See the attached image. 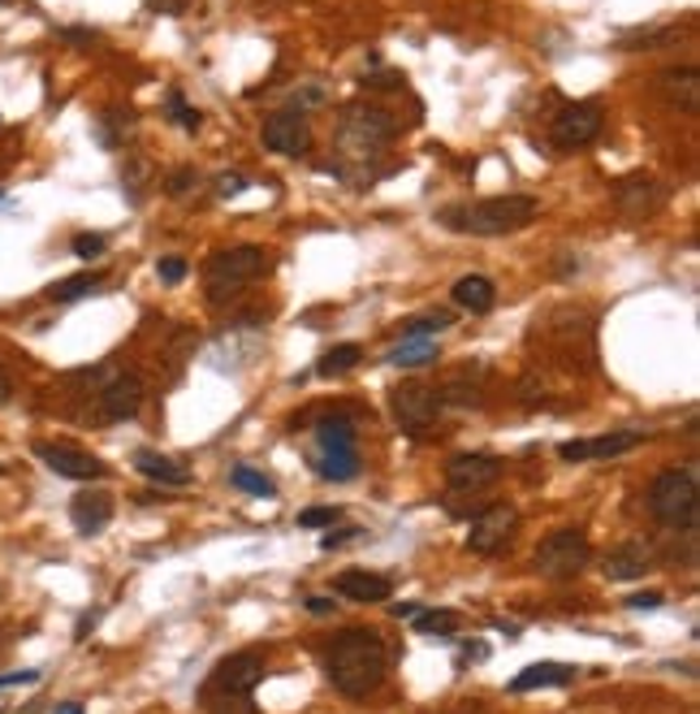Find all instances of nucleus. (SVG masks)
I'll list each match as a JSON object with an SVG mask.
<instances>
[{"mask_svg":"<svg viewBox=\"0 0 700 714\" xmlns=\"http://www.w3.org/2000/svg\"><path fill=\"white\" fill-rule=\"evenodd\" d=\"M260 140H264L269 152H278V156H307L312 152V126H307L303 109H281V113H273L264 122Z\"/></svg>","mask_w":700,"mask_h":714,"instance_id":"f8f14e48","label":"nucleus"},{"mask_svg":"<svg viewBox=\"0 0 700 714\" xmlns=\"http://www.w3.org/2000/svg\"><path fill=\"white\" fill-rule=\"evenodd\" d=\"M359 359H363V347L359 343H342V347H334V352L320 356L316 372L320 377H347L350 368H359Z\"/></svg>","mask_w":700,"mask_h":714,"instance_id":"cd10ccee","label":"nucleus"},{"mask_svg":"<svg viewBox=\"0 0 700 714\" xmlns=\"http://www.w3.org/2000/svg\"><path fill=\"white\" fill-rule=\"evenodd\" d=\"M135 468H139L147 481H156L160 490H187L191 486V468L187 464H178V459H169V455H160V450H135Z\"/></svg>","mask_w":700,"mask_h":714,"instance_id":"a211bd4d","label":"nucleus"},{"mask_svg":"<svg viewBox=\"0 0 700 714\" xmlns=\"http://www.w3.org/2000/svg\"><path fill=\"white\" fill-rule=\"evenodd\" d=\"M501 472H506V464L497 455H459V459H450L445 481L454 494H481L501 481Z\"/></svg>","mask_w":700,"mask_h":714,"instance_id":"ddd939ff","label":"nucleus"},{"mask_svg":"<svg viewBox=\"0 0 700 714\" xmlns=\"http://www.w3.org/2000/svg\"><path fill=\"white\" fill-rule=\"evenodd\" d=\"M411 624H416V633H424V637H454L463 628V615L459 611H416Z\"/></svg>","mask_w":700,"mask_h":714,"instance_id":"bb28decb","label":"nucleus"},{"mask_svg":"<svg viewBox=\"0 0 700 714\" xmlns=\"http://www.w3.org/2000/svg\"><path fill=\"white\" fill-rule=\"evenodd\" d=\"M229 481H234L238 490H247V494H260V499H273V494H278V486H273L264 472L247 468V464H242V468H234V472H229Z\"/></svg>","mask_w":700,"mask_h":714,"instance_id":"c756f323","label":"nucleus"},{"mask_svg":"<svg viewBox=\"0 0 700 714\" xmlns=\"http://www.w3.org/2000/svg\"><path fill=\"white\" fill-rule=\"evenodd\" d=\"M657 91L670 109H684V113H697L700 109V74L692 66H675V70L657 74Z\"/></svg>","mask_w":700,"mask_h":714,"instance_id":"f3484780","label":"nucleus"},{"mask_svg":"<svg viewBox=\"0 0 700 714\" xmlns=\"http://www.w3.org/2000/svg\"><path fill=\"white\" fill-rule=\"evenodd\" d=\"M588 559H592V546H588V537H584L579 528H558V533H550V537L537 546V555H532L537 571L550 576V580L579 576V571L588 568Z\"/></svg>","mask_w":700,"mask_h":714,"instance_id":"423d86ee","label":"nucleus"},{"mask_svg":"<svg viewBox=\"0 0 700 714\" xmlns=\"http://www.w3.org/2000/svg\"><path fill=\"white\" fill-rule=\"evenodd\" d=\"M212 187H216V196H242L247 191V178L242 174H216Z\"/></svg>","mask_w":700,"mask_h":714,"instance_id":"e433bc0d","label":"nucleus"},{"mask_svg":"<svg viewBox=\"0 0 700 714\" xmlns=\"http://www.w3.org/2000/svg\"><path fill=\"white\" fill-rule=\"evenodd\" d=\"M416 611H420V606H411V602H398V606H394V615H398V620H411Z\"/></svg>","mask_w":700,"mask_h":714,"instance_id":"37998d69","label":"nucleus"},{"mask_svg":"<svg viewBox=\"0 0 700 714\" xmlns=\"http://www.w3.org/2000/svg\"><path fill=\"white\" fill-rule=\"evenodd\" d=\"M74 256H82V260H91V256H100L104 247H109V238L104 234H74Z\"/></svg>","mask_w":700,"mask_h":714,"instance_id":"72a5a7b5","label":"nucleus"},{"mask_svg":"<svg viewBox=\"0 0 700 714\" xmlns=\"http://www.w3.org/2000/svg\"><path fill=\"white\" fill-rule=\"evenodd\" d=\"M53 714H82V706H78V702H61Z\"/></svg>","mask_w":700,"mask_h":714,"instance_id":"c03bdc74","label":"nucleus"},{"mask_svg":"<svg viewBox=\"0 0 700 714\" xmlns=\"http://www.w3.org/2000/svg\"><path fill=\"white\" fill-rule=\"evenodd\" d=\"M316 472L325 481H354L359 477V455H325V459H316Z\"/></svg>","mask_w":700,"mask_h":714,"instance_id":"c85d7f7f","label":"nucleus"},{"mask_svg":"<svg viewBox=\"0 0 700 714\" xmlns=\"http://www.w3.org/2000/svg\"><path fill=\"white\" fill-rule=\"evenodd\" d=\"M394 135H398V126H394V118L385 109H350L342 118V131H338L347 156H372L376 147H385Z\"/></svg>","mask_w":700,"mask_h":714,"instance_id":"6e6552de","label":"nucleus"},{"mask_svg":"<svg viewBox=\"0 0 700 714\" xmlns=\"http://www.w3.org/2000/svg\"><path fill=\"white\" fill-rule=\"evenodd\" d=\"M662 204H666V191L648 174H631V178L614 182V209L628 216V221H644V216L657 213Z\"/></svg>","mask_w":700,"mask_h":714,"instance_id":"dca6fc26","label":"nucleus"},{"mask_svg":"<svg viewBox=\"0 0 700 714\" xmlns=\"http://www.w3.org/2000/svg\"><path fill=\"white\" fill-rule=\"evenodd\" d=\"M70 520L82 537H95V533H104L109 520H113V499L87 490V494H78V499L70 502Z\"/></svg>","mask_w":700,"mask_h":714,"instance_id":"6ab92c4d","label":"nucleus"},{"mask_svg":"<svg viewBox=\"0 0 700 714\" xmlns=\"http://www.w3.org/2000/svg\"><path fill=\"white\" fill-rule=\"evenodd\" d=\"M648 511L662 528L675 533H692L700 520V490H697V468H666L653 477L648 486Z\"/></svg>","mask_w":700,"mask_h":714,"instance_id":"20e7f679","label":"nucleus"},{"mask_svg":"<svg viewBox=\"0 0 700 714\" xmlns=\"http://www.w3.org/2000/svg\"><path fill=\"white\" fill-rule=\"evenodd\" d=\"M273 252L247 243V247H229V252H216L208 260V299L212 303H225L238 294V286L260 282L273 274Z\"/></svg>","mask_w":700,"mask_h":714,"instance_id":"39448f33","label":"nucleus"},{"mask_svg":"<svg viewBox=\"0 0 700 714\" xmlns=\"http://www.w3.org/2000/svg\"><path fill=\"white\" fill-rule=\"evenodd\" d=\"M165 104H169L173 122H178V126H182L187 135H195V131H200V122H204V118H200V109H191V104H187V96H182L178 87H173V91L165 96Z\"/></svg>","mask_w":700,"mask_h":714,"instance_id":"7c9ffc66","label":"nucleus"},{"mask_svg":"<svg viewBox=\"0 0 700 714\" xmlns=\"http://www.w3.org/2000/svg\"><path fill=\"white\" fill-rule=\"evenodd\" d=\"M519 528V511L510 502H493L485 506L476 520H472V533H467V550L472 555H493L510 542V533Z\"/></svg>","mask_w":700,"mask_h":714,"instance_id":"9b49d317","label":"nucleus"},{"mask_svg":"<svg viewBox=\"0 0 700 714\" xmlns=\"http://www.w3.org/2000/svg\"><path fill=\"white\" fill-rule=\"evenodd\" d=\"M260 680H264V654L238 649L208 676V684L200 689V702L208 706V714H256L251 693Z\"/></svg>","mask_w":700,"mask_h":714,"instance_id":"f03ea898","label":"nucleus"},{"mask_svg":"<svg viewBox=\"0 0 700 714\" xmlns=\"http://www.w3.org/2000/svg\"><path fill=\"white\" fill-rule=\"evenodd\" d=\"M334 606H338V602H329V598H307V611H312V615H329Z\"/></svg>","mask_w":700,"mask_h":714,"instance_id":"a19ab883","label":"nucleus"},{"mask_svg":"<svg viewBox=\"0 0 700 714\" xmlns=\"http://www.w3.org/2000/svg\"><path fill=\"white\" fill-rule=\"evenodd\" d=\"M450 294H454V303H459L463 312H472V316H485V312H493V303H497V286H493L485 274L459 278Z\"/></svg>","mask_w":700,"mask_h":714,"instance_id":"4be33fe9","label":"nucleus"},{"mask_svg":"<svg viewBox=\"0 0 700 714\" xmlns=\"http://www.w3.org/2000/svg\"><path fill=\"white\" fill-rule=\"evenodd\" d=\"M39 680V671H4L0 676V689H13V684H35Z\"/></svg>","mask_w":700,"mask_h":714,"instance_id":"ea45409f","label":"nucleus"},{"mask_svg":"<svg viewBox=\"0 0 700 714\" xmlns=\"http://www.w3.org/2000/svg\"><path fill=\"white\" fill-rule=\"evenodd\" d=\"M9 399H13V381H9V372L0 368V408H9Z\"/></svg>","mask_w":700,"mask_h":714,"instance_id":"79ce46f5","label":"nucleus"},{"mask_svg":"<svg viewBox=\"0 0 700 714\" xmlns=\"http://www.w3.org/2000/svg\"><path fill=\"white\" fill-rule=\"evenodd\" d=\"M644 442L640 428H623V433H601V437H571L562 442L558 455L566 464H588V459H614V455H628Z\"/></svg>","mask_w":700,"mask_h":714,"instance_id":"2eb2a0df","label":"nucleus"},{"mask_svg":"<svg viewBox=\"0 0 700 714\" xmlns=\"http://www.w3.org/2000/svg\"><path fill=\"white\" fill-rule=\"evenodd\" d=\"M575 680V667L566 662H532L510 680V693H532V689H566Z\"/></svg>","mask_w":700,"mask_h":714,"instance_id":"412c9836","label":"nucleus"},{"mask_svg":"<svg viewBox=\"0 0 700 714\" xmlns=\"http://www.w3.org/2000/svg\"><path fill=\"white\" fill-rule=\"evenodd\" d=\"M338 506H307V511H298V524L303 528H334L338 524Z\"/></svg>","mask_w":700,"mask_h":714,"instance_id":"473e14b6","label":"nucleus"},{"mask_svg":"<svg viewBox=\"0 0 700 714\" xmlns=\"http://www.w3.org/2000/svg\"><path fill=\"white\" fill-rule=\"evenodd\" d=\"M100 286H104V274L100 269H87V274H74V278H61V282L48 286V299L53 303H74V299H82V294H91Z\"/></svg>","mask_w":700,"mask_h":714,"instance_id":"a878e982","label":"nucleus"},{"mask_svg":"<svg viewBox=\"0 0 700 714\" xmlns=\"http://www.w3.org/2000/svg\"><path fill=\"white\" fill-rule=\"evenodd\" d=\"M95 403H100V421L104 425L135 421L143 408V381L135 372H109L104 386L95 390Z\"/></svg>","mask_w":700,"mask_h":714,"instance_id":"9d476101","label":"nucleus"},{"mask_svg":"<svg viewBox=\"0 0 700 714\" xmlns=\"http://www.w3.org/2000/svg\"><path fill=\"white\" fill-rule=\"evenodd\" d=\"M541 213V204L532 196H489V200H476V204H463V209H445L441 221L450 230H463V234H481V238H497V234H515L523 225H532Z\"/></svg>","mask_w":700,"mask_h":714,"instance_id":"7ed1b4c3","label":"nucleus"},{"mask_svg":"<svg viewBox=\"0 0 700 714\" xmlns=\"http://www.w3.org/2000/svg\"><path fill=\"white\" fill-rule=\"evenodd\" d=\"M389 412H394V421L407 428V433H428V428L437 425V416L445 412L441 408V394L432 390V386H424V381H403V386H394L389 390Z\"/></svg>","mask_w":700,"mask_h":714,"instance_id":"0eeeda50","label":"nucleus"},{"mask_svg":"<svg viewBox=\"0 0 700 714\" xmlns=\"http://www.w3.org/2000/svg\"><path fill=\"white\" fill-rule=\"evenodd\" d=\"M191 187H195V169H191V165H182V169H173V174L165 178V191H169V196H187Z\"/></svg>","mask_w":700,"mask_h":714,"instance_id":"c9c22d12","label":"nucleus"},{"mask_svg":"<svg viewBox=\"0 0 700 714\" xmlns=\"http://www.w3.org/2000/svg\"><path fill=\"white\" fill-rule=\"evenodd\" d=\"M325 455H359L354 450V425L347 416H325L316 425V459H325Z\"/></svg>","mask_w":700,"mask_h":714,"instance_id":"5701e85b","label":"nucleus"},{"mask_svg":"<svg viewBox=\"0 0 700 714\" xmlns=\"http://www.w3.org/2000/svg\"><path fill=\"white\" fill-rule=\"evenodd\" d=\"M454 325V316L450 312H428V316H416V321H407V334L411 338H437L441 330H450Z\"/></svg>","mask_w":700,"mask_h":714,"instance_id":"2f4dec72","label":"nucleus"},{"mask_svg":"<svg viewBox=\"0 0 700 714\" xmlns=\"http://www.w3.org/2000/svg\"><path fill=\"white\" fill-rule=\"evenodd\" d=\"M35 459H44L66 481H104L109 477L104 459H95L91 450H78L70 442H35Z\"/></svg>","mask_w":700,"mask_h":714,"instance_id":"1a4fd4ad","label":"nucleus"},{"mask_svg":"<svg viewBox=\"0 0 700 714\" xmlns=\"http://www.w3.org/2000/svg\"><path fill=\"white\" fill-rule=\"evenodd\" d=\"M432 359H437V338H411L407 334L398 347H389L385 364H394V368H424Z\"/></svg>","mask_w":700,"mask_h":714,"instance_id":"393cba45","label":"nucleus"},{"mask_svg":"<svg viewBox=\"0 0 700 714\" xmlns=\"http://www.w3.org/2000/svg\"><path fill=\"white\" fill-rule=\"evenodd\" d=\"M156 274H160V282H169V286H178L191 269H187V260L182 256H165L160 265H156Z\"/></svg>","mask_w":700,"mask_h":714,"instance_id":"f704fd0d","label":"nucleus"},{"mask_svg":"<svg viewBox=\"0 0 700 714\" xmlns=\"http://www.w3.org/2000/svg\"><path fill=\"white\" fill-rule=\"evenodd\" d=\"M648 571V550L640 542H623L606 555V576L610 580H640Z\"/></svg>","mask_w":700,"mask_h":714,"instance_id":"b1692460","label":"nucleus"},{"mask_svg":"<svg viewBox=\"0 0 700 714\" xmlns=\"http://www.w3.org/2000/svg\"><path fill=\"white\" fill-rule=\"evenodd\" d=\"M0 477H4V464H0Z\"/></svg>","mask_w":700,"mask_h":714,"instance_id":"a18cd8bd","label":"nucleus"},{"mask_svg":"<svg viewBox=\"0 0 700 714\" xmlns=\"http://www.w3.org/2000/svg\"><path fill=\"white\" fill-rule=\"evenodd\" d=\"M662 602H666L662 593H631V598H628V606H631V611H657Z\"/></svg>","mask_w":700,"mask_h":714,"instance_id":"58836bf2","label":"nucleus"},{"mask_svg":"<svg viewBox=\"0 0 700 714\" xmlns=\"http://www.w3.org/2000/svg\"><path fill=\"white\" fill-rule=\"evenodd\" d=\"M385 667H389V654H385V642L372 628H347L338 642L329 645V654H325L329 684L342 698L376 693L381 680H385Z\"/></svg>","mask_w":700,"mask_h":714,"instance_id":"f257e3e1","label":"nucleus"},{"mask_svg":"<svg viewBox=\"0 0 700 714\" xmlns=\"http://www.w3.org/2000/svg\"><path fill=\"white\" fill-rule=\"evenodd\" d=\"M334 589L350 598V602H385L394 593V580L389 576H376V571H342L334 580Z\"/></svg>","mask_w":700,"mask_h":714,"instance_id":"aec40b11","label":"nucleus"},{"mask_svg":"<svg viewBox=\"0 0 700 714\" xmlns=\"http://www.w3.org/2000/svg\"><path fill=\"white\" fill-rule=\"evenodd\" d=\"M606 118H601V104L597 100H579V104H566L558 118H554V143L558 147H584L601 135Z\"/></svg>","mask_w":700,"mask_h":714,"instance_id":"4468645a","label":"nucleus"},{"mask_svg":"<svg viewBox=\"0 0 700 714\" xmlns=\"http://www.w3.org/2000/svg\"><path fill=\"white\" fill-rule=\"evenodd\" d=\"M187 9H191V0H147V13H165V18H178Z\"/></svg>","mask_w":700,"mask_h":714,"instance_id":"4c0bfd02","label":"nucleus"}]
</instances>
